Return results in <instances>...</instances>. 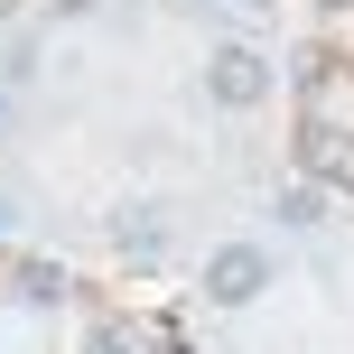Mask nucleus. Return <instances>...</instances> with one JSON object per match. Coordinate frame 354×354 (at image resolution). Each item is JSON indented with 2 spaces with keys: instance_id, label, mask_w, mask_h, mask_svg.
<instances>
[{
  "instance_id": "f257e3e1",
  "label": "nucleus",
  "mask_w": 354,
  "mask_h": 354,
  "mask_svg": "<svg viewBox=\"0 0 354 354\" xmlns=\"http://www.w3.org/2000/svg\"><path fill=\"white\" fill-rule=\"evenodd\" d=\"M261 289H270V252H261V243H224V252L205 261V299H214V308H252Z\"/></svg>"
},
{
  "instance_id": "f03ea898",
  "label": "nucleus",
  "mask_w": 354,
  "mask_h": 354,
  "mask_svg": "<svg viewBox=\"0 0 354 354\" xmlns=\"http://www.w3.org/2000/svg\"><path fill=\"white\" fill-rule=\"evenodd\" d=\"M205 93H214L224 112H252V103L270 93V66H261L252 47H214V66H205Z\"/></svg>"
},
{
  "instance_id": "7ed1b4c3",
  "label": "nucleus",
  "mask_w": 354,
  "mask_h": 354,
  "mask_svg": "<svg viewBox=\"0 0 354 354\" xmlns=\"http://www.w3.org/2000/svg\"><path fill=\"white\" fill-rule=\"evenodd\" d=\"M112 243H122L131 261H159V252H168V224H159V205H122V224H112Z\"/></svg>"
},
{
  "instance_id": "20e7f679",
  "label": "nucleus",
  "mask_w": 354,
  "mask_h": 354,
  "mask_svg": "<svg viewBox=\"0 0 354 354\" xmlns=\"http://www.w3.org/2000/svg\"><path fill=\"white\" fill-rule=\"evenodd\" d=\"M19 299H37V308H47V299H66V280H56L47 261H28V270H19Z\"/></svg>"
},
{
  "instance_id": "39448f33",
  "label": "nucleus",
  "mask_w": 354,
  "mask_h": 354,
  "mask_svg": "<svg viewBox=\"0 0 354 354\" xmlns=\"http://www.w3.org/2000/svg\"><path fill=\"white\" fill-rule=\"evenodd\" d=\"M280 224H317V196H308V187H280Z\"/></svg>"
},
{
  "instance_id": "423d86ee",
  "label": "nucleus",
  "mask_w": 354,
  "mask_h": 354,
  "mask_svg": "<svg viewBox=\"0 0 354 354\" xmlns=\"http://www.w3.org/2000/svg\"><path fill=\"white\" fill-rule=\"evenodd\" d=\"M93 354H140V336H122V326H103V336H93Z\"/></svg>"
}]
</instances>
